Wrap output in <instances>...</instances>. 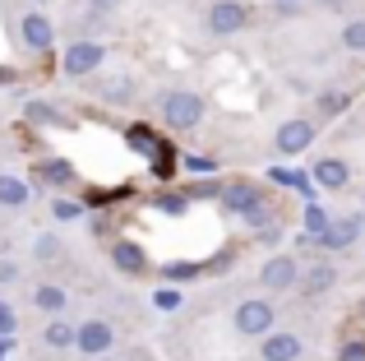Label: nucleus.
Here are the masks:
<instances>
[{"label":"nucleus","mask_w":365,"mask_h":361,"mask_svg":"<svg viewBox=\"0 0 365 361\" xmlns=\"http://www.w3.org/2000/svg\"><path fill=\"white\" fill-rule=\"evenodd\" d=\"M158 116L167 121L171 130H195L199 121H204V98L190 88H167L158 98Z\"/></svg>","instance_id":"f257e3e1"},{"label":"nucleus","mask_w":365,"mask_h":361,"mask_svg":"<svg viewBox=\"0 0 365 361\" xmlns=\"http://www.w3.org/2000/svg\"><path fill=\"white\" fill-rule=\"evenodd\" d=\"M222 204L232 208V213H241L250 227H259V232H268V227H273V213L264 208V195H259L255 185H227L222 190Z\"/></svg>","instance_id":"f03ea898"},{"label":"nucleus","mask_w":365,"mask_h":361,"mask_svg":"<svg viewBox=\"0 0 365 361\" xmlns=\"http://www.w3.org/2000/svg\"><path fill=\"white\" fill-rule=\"evenodd\" d=\"M236 334H245V338H264V334H273V320H277V310L268 306V301H259V297H250L236 306Z\"/></svg>","instance_id":"7ed1b4c3"},{"label":"nucleus","mask_w":365,"mask_h":361,"mask_svg":"<svg viewBox=\"0 0 365 361\" xmlns=\"http://www.w3.org/2000/svg\"><path fill=\"white\" fill-rule=\"evenodd\" d=\"M74 347L83 357H107L116 347V329L107 320H83V325H74Z\"/></svg>","instance_id":"20e7f679"},{"label":"nucleus","mask_w":365,"mask_h":361,"mask_svg":"<svg viewBox=\"0 0 365 361\" xmlns=\"http://www.w3.org/2000/svg\"><path fill=\"white\" fill-rule=\"evenodd\" d=\"M102 56H107V46L102 42H74V46H65V56H61V70L70 74V79H79V74H93L102 65Z\"/></svg>","instance_id":"39448f33"},{"label":"nucleus","mask_w":365,"mask_h":361,"mask_svg":"<svg viewBox=\"0 0 365 361\" xmlns=\"http://www.w3.org/2000/svg\"><path fill=\"white\" fill-rule=\"evenodd\" d=\"M259 283H264L268 292H292L296 283H301V264H296L292 255H273V260L259 269Z\"/></svg>","instance_id":"423d86ee"},{"label":"nucleus","mask_w":365,"mask_h":361,"mask_svg":"<svg viewBox=\"0 0 365 361\" xmlns=\"http://www.w3.org/2000/svg\"><path fill=\"white\" fill-rule=\"evenodd\" d=\"M245 24H250V9L241 5V0H217V5L208 9V28H213L217 37H232V33H241Z\"/></svg>","instance_id":"0eeeda50"},{"label":"nucleus","mask_w":365,"mask_h":361,"mask_svg":"<svg viewBox=\"0 0 365 361\" xmlns=\"http://www.w3.org/2000/svg\"><path fill=\"white\" fill-rule=\"evenodd\" d=\"M314 144V121H282L277 126V153L282 158H296Z\"/></svg>","instance_id":"6e6552de"},{"label":"nucleus","mask_w":365,"mask_h":361,"mask_svg":"<svg viewBox=\"0 0 365 361\" xmlns=\"http://www.w3.org/2000/svg\"><path fill=\"white\" fill-rule=\"evenodd\" d=\"M301 352H305V343L296 334H264V343H259V357L264 361H301Z\"/></svg>","instance_id":"1a4fd4ad"},{"label":"nucleus","mask_w":365,"mask_h":361,"mask_svg":"<svg viewBox=\"0 0 365 361\" xmlns=\"http://www.w3.org/2000/svg\"><path fill=\"white\" fill-rule=\"evenodd\" d=\"M19 33H24V46L28 51H46V46H51V19L42 14V9H28L24 14V24H19Z\"/></svg>","instance_id":"9d476101"},{"label":"nucleus","mask_w":365,"mask_h":361,"mask_svg":"<svg viewBox=\"0 0 365 361\" xmlns=\"http://www.w3.org/2000/svg\"><path fill=\"white\" fill-rule=\"evenodd\" d=\"M333 283H338V269H333L329 260H319V264H310V269H301V292H305V297H319V292H329Z\"/></svg>","instance_id":"9b49d317"},{"label":"nucleus","mask_w":365,"mask_h":361,"mask_svg":"<svg viewBox=\"0 0 365 361\" xmlns=\"http://www.w3.org/2000/svg\"><path fill=\"white\" fill-rule=\"evenodd\" d=\"M347 163H342V158H319V163H314V185H324V190H342L347 185Z\"/></svg>","instance_id":"f8f14e48"},{"label":"nucleus","mask_w":365,"mask_h":361,"mask_svg":"<svg viewBox=\"0 0 365 361\" xmlns=\"http://www.w3.org/2000/svg\"><path fill=\"white\" fill-rule=\"evenodd\" d=\"M111 264H116L120 273H143L148 269V255H143V245H134V241H116L111 245Z\"/></svg>","instance_id":"ddd939ff"},{"label":"nucleus","mask_w":365,"mask_h":361,"mask_svg":"<svg viewBox=\"0 0 365 361\" xmlns=\"http://www.w3.org/2000/svg\"><path fill=\"white\" fill-rule=\"evenodd\" d=\"M356 236H361V223H356V218H338V223L324 232V241H319V245H324V250H347Z\"/></svg>","instance_id":"4468645a"},{"label":"nucleus","mask_w":365,"mask_h":361,"mask_svg":"<svg viewBox=\"0 0 365 361\" xmlns=\"http://www.w3.org/2000/svg\"><path fill=\"white\" fill-rule=\"evenodd\" d=\"M33 306L42 310V315H61V310L70 306V297H65V288H56V283H42V288L33 292Z\"/></svg>","instance_id":"2eb2a0df"},{"label":"nucleus","mask_w":365,"mask_h":361,"mask_svg":"<svg viewBox=\"0 0 365 361\" xmlns=\"http://www.w3.org/2000/svg\"><path fill=\"white\" fill-rule=\"evenodd\" d=\"M42 343L51 347V352H65V347H74V325H65V320H51V325L42 329Z\"/></svg>","instance_id":"dca6fc26"},{"label":"nucleus","mask_w":365,"mask_h":361,"mask_svg":"<svg viewBox=\"0 0 365 361\" xmlns=\"http://www.w3.org/2000/svg\"><path fill=\"white\" fill-rule=\"evenodd\" d=\"M28 204V185L19 176H0V208H24Z\"/></svg>","instance_id":"f3484780"},{"label":"nucleus","mask_w":365,"mask_h":361,"mask_svg":"<svg viewBox=\"0 0 365 361\" xmlns=\"http://www.w3.org/2000/svg\"><path fill=\"white\" fill-rule=\"evenodd\" d=\"M333 227V218L324 213L319 204H305V236H310V241H324V232H329Z\"/></svg>","instance_id":"a211bd4d"},{"label":"nucleus","mask_w":365,"mask_h":361,"mask_svg":"<svg viewBox=\"0 0 365 361\" xmlns=\"http://www.w3.org/2000/svg\"><path fill=\"white\" fill-rule=\"evenodd\" d=\"M33 176L42 180V185H65V180H70L74 172H70V163H37V167H33Z\"/></svg>","instance_id":"6ab92c4d"},{"label":"nucleus","mask_w":365,"mask_h":361,"mask_svg":"<svg viewBox=\"0 0 365 361\" xmlns=\"http://www.w3.org/2000/svg\"><path fill=\"white\" fill-rule=\"evenodd\" d=\"M24 116L33 121V126H61V116H56V107H51V102H28V107H24Z\"/></svg>","instance_id":"aec40b11"},{"label":"nucleus","mask_w":365,"mask_h":361,"mask_svg":"<svg viewBox=\"0 0 365 361\" xmlns=\"http://www.w3.org/2000/svg\"><path fill=\"white\" fill-rule=\"evenodd\" d=\"M342 46H347V51H365V19H351L347 28H342Z\"/></svg>","instance_id":"412c9836"},{"label":"nucleus","mask_w":365,"mask_h":361,"mask_svg":"<svg viewBox=\"0 0 365 361\" xmlns=\"http://www.w3.org/2000/svg\"><path fill=\"white\" fill-rule=\"evenodd\" d=\"M51 213L61 218V223H74V218H79V204H74V199H56V204H51Z\"/></svg>","instance_id":"4be33fe9"},{"label":"nucleus","mask_w":365,"mask_h":361,"mask_svg":"<svg viewBox=\"0 0 365 361\" xmlns=\"http://www.w3.org/2000/svg\"><path fill=\"white\" fill-rule=\"evenodd\" d=\"M33 250H37V260H42V255L51 260V255H61V241H56V236H37V245H33Z\"/></svg>","instance_id":"5701e85b"},{"label":"nucleus","mask_w":365,"mask_h":361,"mask_svg":"<svg viewBox=\"0 0 365 361\" xmlns=\"http://www.w3.org/2000/svg\"><path fill=\"white\" fill-rule=\"evenodd\" d=\"M19 283V264L14 260H0V288H14Z\"/></svg>","instance_id":"b1692460"},{"label":"nucleus","mask_w":365,"mask_h":361,"mask_svg":"<svg viewBox=\"0 0 365 361\" xmlns=\"http://www.w3.org/2000/svg\"><path fill=\"white\" fill-rule=\"evenodd\" d=\"M153 306H158V310H176L180 306V292H167V288H162L158 297H153Z\"/></svg>","instance_id":"393cba45"},{"label":"nucleus","mask_w":365,"mask_h":361,"mask_svg":"<svg viewBox=\"0 0 365 361\" xmlns=\"http://www.w3.org/2000/svg\"><path fill=\"white\" fill-rule=\"evenodd\" d=\"M0 334H14V306L0 297Z\"/></svg>","instance_id":"a878e982"},{"label":"nucleus","mask_w":365,"mask_h":361,"mask_svg":"<svg viewBox=\"0 0 365 361\" xmlns=\"http://www.w3.org/2000/svg\"><path fill=\"white\" fill-rule=\"evenodd\" d=\"M185 167H190V172H217L213 158H199V153H190V158H185Z\"/></svg>","instance_id":"bb28decb"},{"label":"nucleus","mask_w":365,"mask_h":361,"mask_svg":"<svg viewBox=\"0 0 365 361\" xmlns=\"http://www.w3.org/2000/svg\"><path fill=\"white\" fill-rule=\"evenodd\" d=\"M162 273H167V278H195V264H167V269H162Z\"/></svg>","instance_id":"cd10ccee"},{"label":"nucleus","mask_w":365,"mask_h":361,"mask_svg":"<svg viewBox=\"0 0 365 361\" xmlns=\"http://www.w3.org/2000/svg\"><path fill=\"white\" fill-rule=\"evenodd\" d=\"M116 5H120V0H88V14H93V19H102V14H111Z\"/></svg>","instance_id":"c85d7f7f"},{"label":"nucleus","mask_w":365,"mask_h":361,"mask_svg":"<svg viewBox=\"0 0 365 361\" xmlns=\"http://www.w3.org/2000/svg\"><path fill=\"white\" fill-rule=\"evenodd\" d=\"M130 144H134V148H153V144H158V139H153L148 130H130Z\"/></svg>","instance_id":"c756f323"},{"label":"nucleus","mask_w":365,"mask_h":361,"mask_svg":"<svg viewBox=\"0 0 365 361\" xmlns=\"http://www.w3.org/2000/svg\"><path fill=\"white\" fill-rule=\"evenodd\" d=\"M342 361H365V343H347L342 347Z\"/></svg>","instance_id":"7c9ffc66"},{"label":"nucleus","mask_w":365,"mask_h":361,"mask_svg":"<svg viewBox=\"0 0 365 361\" xmlns=\"http://www.w3.org/2000/svg\"><path fill=\"white\" fill-rule=\"evenodd\" d=\"M9 79H14V70H0V83H9Z\"/></svg>","instance_id":"2f4dec72"},{"label":"nucleus","mask_w":365,"mask_h":361,"mask_svg":"<svg viewBox=\"0 0 365 361\" xmlns=\"http://www.w3.org/2000/svg\"><path fill=\"white\" fill-rule=\"evenodd\" d=\"M324 5H329V9H338V5H347V0H324Z\"/></svg>","instance_id":"473e14b6"},{"label":"nucleus","mask_w":365,"mask_h":361,"mask_svg":"<svg viewBox=\"0 0 365 361\" xmlns=\"http://www.w3.org/2000/svg\"><path fill=\"white\" fill-rule=\"evenodd\" d=\"M107 361H120V357H107Z\"/></svg>","instance_id":"72a5a7b5"},{"label":"nucleus","mask_w":365,"mask_h":361,"mask_svg":"<svg viewBox=\"0 0 365 361\" xmlns=\"http://www.w3.org/2000/svg\"><path fill=\"white\" fill-rule=\"evenodd\" d=\"M0 352H9V347H0Z\"/></svg>","instance_id":"f704fd0d"}]
</instances>
